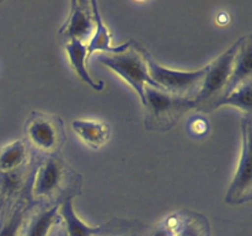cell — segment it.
<instances>
[{
    "label": "cell",
    "mask_w": 252,
    "mask_h": 236,
    "mask_svg": "<svg viewBox=\"0 0 252 236\" xmlns=\"http://www.w3.org/2000/svg\"><path fill=\"white\" fill-rule=\"evenodd\" d=\"M83 177L62 155L38 160L31 182L32 203L46 206H61L81 193Z\"/></svg>",
    "instance_id": "1"
},
{
    "label": "cell",
    "mask_w": 252,
    "mask_h": 236,
    "mask_svg": "<svg viewBox=\"0 0 252 236\" xmlns=\"http://www.w3.org/2000/svg\"><path fill=\"white\" fill-rule=\"evenodd\" d=\"M144 127L150 132H167L180 118L193 110V101L170 93L161 88L144 86Z\"/></svg>",
    "instance_id": "2"
},
{
    "label": "cell",
    "mask_w": 252,
    "mask_h": 236,
    "mask_svg": "<svg viewBox=\"0 0 252 236\" xmlns=\"http://www.w3.org/2000/svg\"><path fill=\"white\" fill-rule=\"evenodd\" d=\"M24 142L38 160L61 155L66 140L64 122L59 116L33 111L24 125Z\"/></svg>",
    "instance_id": "3"
},
{
    "label": "cell",
    "mask_w": 252,
    "mask_h": 236,
    "mask_svg": "<svg viewBox=\"0 0 252 236\" xmlns=\"http://www.w3.org/2000/svg\"><path fill=\"white\" fill-rule=\"evenodd\" d=\"M142 44L134 39L126 42L122 48L113 53H100L98 60L127 81L144 103V86L159 88L148 73V66L142 53Z\"/></svg>",
    "instance_id": "4"
},
{
    "label": "cell",
    "mask_w": 252,
    "mask_h": 236,
    "mask_svg": "<svg viewBox=\"0 0 252 236\" xmlns=\"http://www.w3.org/2000/svg\"><path fill=\"white\" fill-rule=\"evenodd\" d=\"M241 38H239L230 48L214 59L207 65V73L198 95L193 100V110L209 113L214 111V106L225 93L226 85L233 70L234 59L240 47Z\"/></svg>",
    "instance_id": "5"
},
{
    "label": "cell",
    "mask_w": 252,
    "mask_h": 236,
    "mask_svg": "<svg viewBox=\"0 0 252 236\" xmlns=\"http://www.w3.org/2000/svg\"><path fill=\"white\" fill-rule=\"evenodd\" d=\"M143 57L152 80L159 88L170 93L193 101L198 95L207 73V65L194 71H180L169 69L158 63L152 54L143 47Z\"/></svg>",
    "instance_id": "6"
},
{
    "label": "cell",
    "mask_w": 252,
    "mask_h": 236,
    "mask_svg": "<svg viewBox=\"0 0 252 236\" xmlns=\"http://www.w3.org/2000/svg\"><path fill=\"white\" fill-rule=\"evenodd\" d=\"M62 225L68 236H129L143 234L145 225L138 220L113 218L107 223L90 226L78 218L73 208V201H65L59 206Z\"/></svg>",
    "instance_id": "7"
},
{
    "label": "cell",
    "mask_w": 252,
    "mask_h": 236,
    "mask_svg": "<svg viewBox=\"0 0 252 236\" xmlns=\"http://www.w3.org/2000/svg\"><path fill=\"white\" fill-rule=\"evenodd\" d=\"M243 130V147L235 176L229 186L225 196V203L229 206H241L252 199V176H251V115L244 116L241 120Z\"/></svg>",
    "instance_id": "8"
},
{
    "label": "cell",
    "mask_w": 252,
    "mask_h": 236,
    "mask_svg": "<svg viewBox=\"0 0 252 236\" xmlns=\"http://www.w3.org/2000/svg\"><path fill=\"white\" fill-rule=\"evenodd\" d=\"M147 236H211V229L206 216L184 209L162 219Z\"/></svg>",
    "instance_id": "9"
},
{
    "label": "cell",
    "mask_w": 252,
    "mask_h": 236,
    "mask_svg": "<svg viewBox=\"0 0 252 236\" xmlns=\"http://www.w3.org/2000/svg\"><path fill=\"white\" fill-rule=\"evenodd\" d=\"M94 32H95V17H94L91 1L73 0L70 2V12L68 19L58 32V39L63 46L73 41L88 44Z\"/></svg>",
    "instance_id": "10"
},
{
    "label": "cell",
    "mask_w": 252,
    "mask_h": 236,
    "mask_svg": "<svg viewBox=\"0 0 252 236\" xmlns=\"http://www.w3.org/2000/svg\"><path fill=\"white\" fill-rule=\"evenodd\" d=\"M31 206L30 191L5 201L0 215V236H21Z\"/></svg>",
    "instance_id": "11"
},
{
    "label": "cell",
    "mask_w": 252,
    "mask_h": 236,
    "mask_svg": "<svg viewBox=\"0 0 252 236\" xmlns=\"http://www.w3.org/2000/svg\"><path fill=\"white\" fill-rule=\"evenodd\" d=\"M61 223L59 206L32 203L21 236H48L49 231Z\"/></svg>",
    "instance_id": "12"
},
{
    "label": "cell",
    "mask_w": 252,
    "mask_h": 236,
    "mask_svg": "<svg viewBox=\"0 0 252 236\" xmlns=\"http://www.w3.org/2000/svg\"><path fill=\"white\" fill-rule=\"evenodd\" d=\"M251 51L252 42L250 34L241 37L240 47H239L238 53H236L235 59H234L233 70H231L230 79H229V83L226 85L224 96L233 92L239 86L251 81Z\"/></svg>",
    "instance_id": "13"
},
{
    "label": "cell",
    "mask_w": 252,
    "mask_h": 236,
    "mask_svg": "<svg viewBox=\"0 0 252 236\" xmlns=\"http://www.w3.org/2000/svg\"><path fill=\"white\" fill-rule=\"evenodd\" d=\"M74 132L91 149L97 150L110 140L111 128L103 122L91 119H76L71 123Z\"/></svg>",
    "instance_id": "14"
},
{
    "label": "cell",
    "mask_w": 252,
    "mask_h": 236,
    "mask_svg": "<svg viewBox=\"0 0 252 236\" xmlns=\"http://www.w3.org/2000/svg\"><path fill=\"white\" fill-rule=\"evenodd\" d=\"M93 5L94 17H95V32H94L93 37L90 41L86 44V52H88V58H90L95 52H100V53H113L122 48L123 44L117 47L111 46V41H112V34H111L110 30L106 26L103 22L102 16L98 10L97 1H91Z\"/></svg>",
    "instance_id": "15"
},
{
    "label": "cell",
    "mask_w": 252,
    "mask_h": 236,
    "mask_svg": "<svg viewBox=\"0 0 252 236\" xmlns=\"http://www.w3.org/2000/svg\"><path fill=\"white\" fill-rule=\"evenodd\" d=\"M66 53L69 57V63H70L71 68L74 69L79 78L88 84L90 88L94 90L101 91L103 88L102 81H95V79L91 78V75L88 71V66H86V60H88V52H86V44L81 43V42H68L64 44Z\"/></svg>",
    "instance_id": "16"
},
{
    "label": "cell",
    "mask_w": 252,
    "mask_h": 236,
    "mask_svg": "<svg viewBox=\"0 0 252 236\" xmlns=\"http://www.w3.org/2000/svg\"><path fill=\"white\" fill-rule=\"evenodd\" d=\"M251 81L239 86L236 90L230 92L229 95L224 96L214 106V110L221 107V106H234L239 110L245 112V115H251Z\"/></svg>",
    "instance_id": "17"
},
{
    "label": "cell",
    "mask_w": 252,
    "mask_h": 236,
    "mask_svg": "<svg viewBox=\"0 0 252 236\" xmlns=\"http://www.w3.org/2000/svg\"><path fill=\"white\" fill-rule=\"evenodd\" d=\"M57 236H68L66 235L65 230H64L63 225H62V220H61V223H59V230H58V234H57Z\"/></svg>",
    "instance_id": "18"
},
{
    "label": "cell",
    "mask_w": 252,
    "mask_h": 236,
    "mask_svg": "<svg viewBox=\"0 0 252 236\" xmlns=\"http://www.w3.org/2000/svg\"><path fill=\"white\" fill-rule=\"evenodd\" d=\"M5 206V199L2 198L1 194H0V215H1V211H2V208H4Z\"/></svg>",
    "instance_id": "19"
},
{
    "label": "cell",
    "mask_w": 252,
    "mask_h": 236,
    "mask_svg": "<svg viewBox=\"0 0 252 236\" xmlns=\"http://www.w3.org/2000/svg\"><path fill=\"white\" fill-rule=\"evenodd\" d=\"M129 236H143V234H132V235Z\"/></svg>",
    "instance_id": "20"
}]
</instances>
